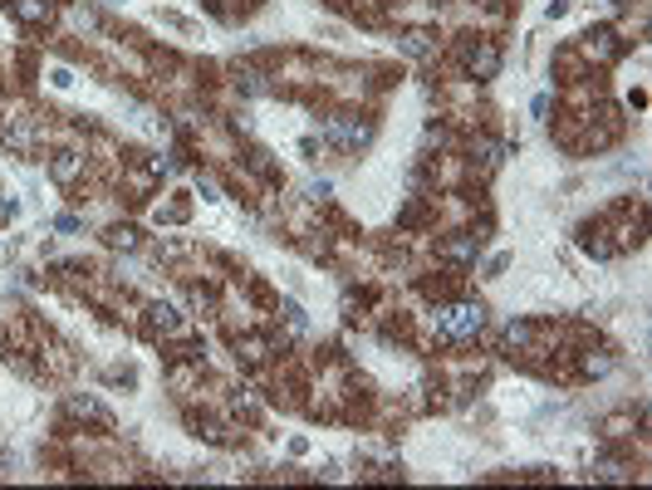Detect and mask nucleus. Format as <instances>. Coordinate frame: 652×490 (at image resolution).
I'll return each instance as SVG.
<instances>
[{"label":"nucleus","instance_id":"nucleus-4","mask_svg":"<svg viewBox=\"0 0 652 490\" xmlns=\"http://www.w3.org/2000/svg\"><path fill=\"white\" fill-rule=\"evenodd\" d=\"M152 323H157V329H167V334H172V329H177V314H172L167 304H152Z\"/></svg>","mask_w":652,"mask_h":490},{"label":"nucleus","instance_id":"nucleus-6","mask_svg":"<svg viewBox=\"0 0 652 490\" xmlns=\"http://www.w3.org/2000/svg\"><path fill=\"white\" fill-rule=\"evenodd\" d=\"M74 167H79L74 152H59V162H54V177H74Z\"/></svg>","mask_w":652,"mask_h":490},{"label":"nucleus","instance_id":"nucleus-2","mask_svg":"<svg viewBox=\"0 0 652 490\" xmlns=\"http://www.w3.org/2000/svg\"><path fill=\"white\" fill-rule=\"evenodd\" d=\"M329 133H334L344 147H358V142H368V128H363V123H353V118H334V123H329Z\"/></svg>","mask_w":652,"mask_h":490},{"label":"nucleus","instance_id":"nucleus-3","mask_svg":"<svg viewBox=\"0 0 652 490\" xmlns=\"http://www.w3.org/2000/svg\"><path fill=\"white\" fill-rule=\"evenodd\" d=\"M15 15L20 20H39V15H49V0L39 6V0H15Z\"/></svg>","mask_w":652,"mask_h":490},{"label":"nucleus","instance_id":"nucleus-5","mask_svg":"<svg viewBox=\"0 0 652 490\" xmlns=\"http://www.w3.org/2000/svg\"><path fill=\"white\" fill-rule=\"evenodd\" d=\"M402 49H407V54H431L427 35H402Z\"/></svg>","mask_w":652,"mask_h":490},{"label":"nucleus","instance_id":"nucleus-1","mask_svg":"<svg viewBox=\"0 0 652 490\" xmlns=\"http://www.w3.org/2000/svg\"><path fill=\"white\" fill-rule=\"evenodd\" d=\"M442 329H447L451 339H471V334L481 329V309H476V304H456V309H447V314H442Z\"/></svg>","mask_w":652,"mask_h":490}]
</instances>
